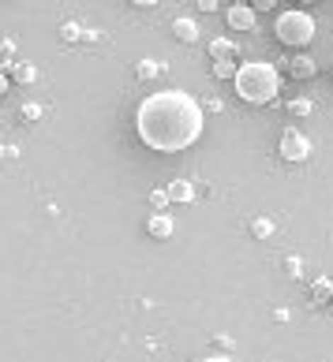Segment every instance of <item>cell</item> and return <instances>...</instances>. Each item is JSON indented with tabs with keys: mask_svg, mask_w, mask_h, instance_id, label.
<instances>
[{
	"mask_svg": "<svg viewBox=\"0 0 333 362\" xmlns=\"http://www.w3.org/2000/svg\"><path fill=\"white\" fill-rule=\"evenodd\" d=\"M206 127V112L191 93L184 90H162L142 98L135 112V131L139 139L157 153H180L191 142H198Z\"/></svg>",
	"mask_w": 333,
	"mask_h": 362,
	"instance_id": "obj_1",
	"label": "cell"
},
{
	"mask_svg": "<svg viewBox=\"0 0 333 362\" xmlns=\"http://www.w3.org/2000/svg\"><path fill=\"white\" fill-rule=\"evenodd\" d=\"M236 93H239L247 105H270L277 93H281V75H277V68H273V64H266V60L239 64Z\"/></svg>",
	"mask_w": 333,
	"mask_h": 362,
	"instance_id": "obj_2",
	"label": "cell"
},
{
	"mask_svg": "<svg viewBox=\"0 0 333 362\" xmlns=\"http://www.w3.org/2000/svg\"><path fill=\"white\" fill-rule=\"evenodd\" d=\"M277 37H281L285 45H307L311 37H315V16L311 11H303V8H288L277 16Z\"/></svg>",
	"mask_w": 333,
	"mask_h": 362,
	"instance_id": "obj_3",
	"label": "cell"
},
{
	"mask_svg": "<svg viewBox=\"0 0 333 362\" xmlns=\"http://www.w3.org/2000/svg\"><path fill=\"white\" fill-rule=\"evenodd\" d=\"M281 157H285V160H292V165L307 160V157H311V139H303L296 127H288L285 135H281Z\"/></svg>",
	"mask_w": 333,
	"mask_h": 362,
	"instance_id": "obj_4",
	"label": "cell"
},
{
	"mask_svg": "<svg viewBox=\"0 0 333 362\" xmlns=\"http://www.w3.org/2000/svg\"><path fill=\"white\" fill-rule=\"evenodd\" d=\"M225 19H229L232 30H255V8L244 4V0H236V4H229V11H225Z\"/></svg>",
	"mask_w": 333,
	"mask_h": 362,
	"instance_id": "obj_5",
	"label": "cell"
},
{
	"mask_svg": "<svg viewBox=\"0 0 333 362\" xmlns=\"http://www.w3.org/2000/svg\"><path fill=\"white\" fill-rule=\"evenodd\" d=\"M146 228H150L154 239H169L172 235V217H169V213H154V217L146 221Z\"/></svg>",
	"mask_w": 333,
	"mask_h": 362,
	"instance_id": "obj_6",
	"label": "cell"
},
{
	"mask_svg": "<svg viewBox=\"0 0 333 362\" xmlns=\"http://www.w3.org/2000/svg\"><path fill=\"white\" fill-rule=\"evenodd\" d=\"M34 64H26V60H19V64H11V68H8V78H11V83H19V86H30L34 83Z\"/></svg>",
	"mask_w": 333,
	"mask_h": 362,
	"instance_id": "obj_7",
	"label": "cell"
},
{
	"mask_svg": "<svg viewBox=\"0 0 333 362\" xmlns=\"http://www.w3.org/2000/svg\"><path fill=\"white\" fill-rule=\"evenodd\" d=\"M165 191H169L172 202H191V198H195V187H191L188 180H172V183L165 187Z\"/></svg>",
	"mask_w": 333,
	"mask_h": 362,
	"instance_id": "obj_8",
	"label": "cell"
},
{
	"mask_svg": "<svg viewBox=\"0 0 333 362\" xmlns=\"http://www.w3.org/2000/svg\"><path fill=\"white\" fill-rule=\"evenodd\" d=\"M172 34H176V42H195L198 37V26L191 19H176L172 23Z\"/></svg>",
	"mask_w": 333,
	"mask_h": 362,
	"instance_id": "obj_9",
	"label": "cell"
},
{
	"mask_svg": "<svg viewBox=\"0 0 333 362\" xmlns=\"http://www.w3.org/2000/svg\"><path fill=\"white\" fill-rule=\"evenodd\" d=\"M210 57L214 60H236V45L225 42V37H218V42H210Z\"/></svg>",
	"mask_w": 333,
	"mask_h": 362,
	"instance_id": "obj_10",
	"label": "cell"
},
{
	"mask_svg": "<svg viewBox=\"0 0 333 362\" xmlns=\"http://www.w3.org/2000/svg\"><path fill=\"white\" fill-rule=\"evenodd\" d=\"M288 68H292V78H311V75L318 71L311 57H296V60H292V64H288Z\"/></svg>",
	"mask_w": 333,
	"mask_h": 362,
	"instance_id": "obj_11",
	"label": "cell"
},
{
	"mask_svg": "<svg viewBox=\"0 0 333 362\" xmlns=\"http://www.w3.org/2000/svg\"><path fill=\"white\" fill-rule=\"evenodd\" d=\"M311 303H333V280H318L311 288Z\"/></svg>",
	"mask_w": 333,
	"mask_h": 362,
	"instance_id": "obj_12",
	"label": "cell"
},
{
	"mask_svg": "<svg viewBox=\"0 0 333 362\" xmlns=\"http://www.w3.org/2000/svg\"><path fill=\"white\" fill-rule=\"evenodd\" d=\"M214 75H218V78H232V83H236L239 64H236V60H214Z\"/></svg>",
	"mask_w": 333,
	"mask_h": 362,
	"instance_id": "obj_13",
	"label": "cell"
},
{
	"mask_svg": "<svg viewBox=\"0 0 333 362\" xmlns=\"http://www.w3.org/2000/svg\"><path fill=\"white\" fill-rule=\"evenodd\" d=\"M162 71H165V68H162L157 60H139V78H157Z\"/></svg>",
	"mask_w": 333,
	"mask_h": 362,
	"instance_id": "obj_14",
	"label": "cell"
},
{
	"mask_svg": "<svg viewBox=\"0 0 333 362\" xmlns=\"http://www.w3.org/2000/svg\"><path fill=\"white\" fill-rule=\"evenodd\" d=\"M251 232H255L259 239H270V235H273V221H270V217H259L255 224H251Z\"/></svg>",
	"mask_w": 333,
	"mask_h": 362,
	"instance_id": "obj_15",
	"label": "cell"
},
{
	"mask_svg": "<svg viewBox=\"0 0 333 362\" xmlns=\"http://www.w3.org/2000/svg\"><path fill=\"white\" fill-rule=\"evenodd\" d=\"M172 202V198H169V191H165V187H162V191H150V206L157 209V213H165V206Z\"/></svg>",
	"mask_w": 333,
	"mask_h": 362,
	"instance_id": "obj_16",
	"label": "cell"
},
{
	"mask_svg": "<svg viewBox=\"0 0 333 362\" xmlns=\"http://www.w3.org/2000/svg\"><path fill=\"white\" fill-rule=\"evenodd\" d=\"M288 112H292V116H307V112H311V101H292Z\"/></svg>",
	"mask_w": 333,
	"mask_h": 362,
	"instance_id": "obj_17",
	"label": "cell"
},
{
	"mask_svg": "<svg viewBox=\"0 0 333 362\" xmlns=\"http://www.w3.org/2000/svg\"><path fill=\"white\" fill-rule=\"evenodd\" d=\"M60 34H64V42H75V37H79V34H83V30H79V26H75V23H68V26H64V30H60Z\"/></svg>",
	"mask_w": 333,
	"mask_h": 362,
	"instance_id": "obj_18",
	"label": "cell"
},
{
	"mask_svg": "<svg viewBox=\"0 0 333 362\" xmlns=\"http://www.w3.org/2000/svg\"><path fill=\"white\" fill-rule=\"evenodd\" d=\"M42 116V109H38V105H23V119H38Z\"/></svg>",
	"mask_w": 333,
	"mask_h": 362,
	"instance_id": "obj_19",
	"label": "cell"
},
{
	"mask_svg": "<svg viewBox=\"0 0 333 362\" xmlns=\"http://www.w3.org/2000/svg\"><path fill=\"white\" fill-rule=\"evenodd\" d=\"M221 4H218V0H198V11H218Z\"/></svg>",
	"mask_w": 333,
	"mask_h": 362,
	"instance_id": "obj_20",
	"label": "cell"
},
{
	"mask_svg": "<svg viewBox=\"0 0 333 362\" xmlns=\"http://www.w3.org/2000/svg\"><path fill=\"white\" fill-rule=\"evenodd\" d=\"M285 269H288L292 276H300V258H288V262H285Z\"/></svg>",
	"mask_w": 333,
	"mask_h": 362,
	"instance_id": "obj_21",
	"label": "cell"
},
{
	"mask_svg": "<svg viewBox=\"0 0 333 362\" xmlns=\"http://www.w3.org/2000/svg\"><path fill=\"white\" fill-rule=\"evenodd\" d=\"M4 93H8V75L0 71V98H4Z\"/></svg>",
	"mask_w": 333,
	"mask_h": 362,
	"instance_id": "obj_22",
	"label": "cell"
},
{
	"mask_svg": "<svg viewBox=\"0 0 333 362\" xmlns=\"http://www.w3.org/2000/svg\"><path fill=\"white\" fill-rule=\"evenodd\" d=\"M206 362H232V358H225V355H214V358H206Z\"/></svg>",
	"mask_w": 333,
	"mask_h": 362,
	"instance_id": "obj_23",
	"label": "cell"
}]
</instances>
